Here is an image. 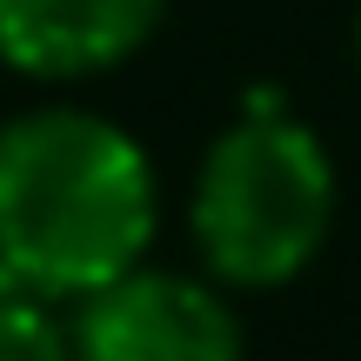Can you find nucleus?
Wrapping results in <instances>:
<instances>
[{
  "label": "nucleus",
  "instance_id": "obj_1",
  "mask_svg": "<svg viewBox=\"0 0 361 361\" xmlns=\"http://www.w3.org/2000/svg\"><path fill=\"white\" fill-rule=\"evenodd\" d=\"M161 234L147 147L94 107H27L0 121V255L40 301H80L141 268Z\"/></svg>",
  "mask_w": 361,
  "mask_h": 361
},
{
  "label": "nucleus",
  "instance_id": "obj_2",
  "mask_svg": "<svg viewBox=\"0 0 361 361\" xmlns=\"http://www.w3.org/2000/svg\"><path fill=\"white\" fill-rule=\"evenodd\" d=\"M341 180L328 141L281 114H241L207 141L188 188V234L221 288H288L335 234Z\"/></svg>",
  "mask_w": 361,
  "mask_h": 361
},
{
  "label": "nucleus",
  "instance_id": "obj_3",
  "mask_svg": "<svg viewBox=\"0 0 361 361\" xmlns=\"http://www.w3.org/2000/svg\"><path fill=\"white\" fill-rule=\"evenodd\" d=\"M74 361H247V335L214 274L128 268L74 301Z\"/></svg>",
  "mask_w": 361,
  "mask_h": 361
},
{
  "label": "nucleus",
  "instance_id": "obj_4",
  "mask_svg": "<svg viewBox=\"0 0 361 361\" xmlns=\"http://www.w3.org/2000/svg\"><path fill=\"white\" fill-rule=\"evenodd\" d=\"M168 0H0V61L27 80H94L128 67Z\"/></svg>",
  "mask_w": 361,
  "mask_h": 361
},
{
  "label": "nucleus",
  "instance_id": "obj_5",
  "mask_svg": "<svg viewBox=\"0 0 361 361\" xmlns=\"http://www.w3.org/2000/svg\"><path fill=\"white\" fill-rule=\"evenodd\" d=\"M0 361H74V335L54 322V301L0 308Z\"/></svg>",
  "mask_w": 361,
  "mask_h": 361
},
{
  "label": "nucleus",
  "instance_id": "obj_6",
  "mask_svg": "<svg viewBox=\"0 0 361 361\" xmlns=\"http://www.w3.org/2000/svg\"><path fill=\"white\" fill-rule=\"evenodd\" d=\"M13 301H40V295H34V288H27V274L13 268L7 255H0V308H13Z\"/></svg>",
  "mask_w": 361,
  "mask_h": 361
},
{
  "label": "nucleus",
  "instance_id": "obj_7",
  "mask_svg": "<svg viewBox=\"0 0 361 361\" xmlns=\"http://www.w3.org/2000/svg\"><path fill=\"white\" fill-rule=\"evenodd\" d=\"M355 61H361V13H355Z\"/></svg>",
  "mask_w": 361,
  "mask_h": 361
}]
</instances>
